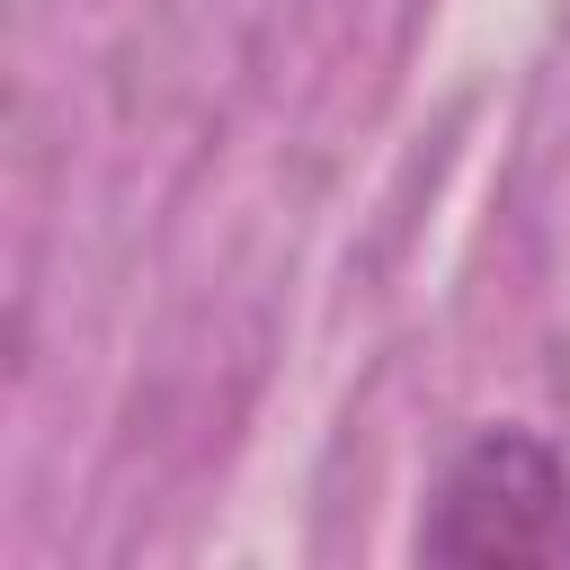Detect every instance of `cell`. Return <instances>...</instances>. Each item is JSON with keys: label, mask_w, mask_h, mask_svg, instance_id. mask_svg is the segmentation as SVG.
I'll return each mask as SVG.
<instances>
[{"label": "cell", "mask_w": 570, "mask_h": 570, "mask_svg": "<svg viewBox=\"0 0 570 570\" xmlns=\"http://www.w3.org/2000/svg\"><path fill=\"white\" fill-rule=\"evenodd\" d=\"M419 552L454 561V570H552V561H570V472H561V454L525 428H481L445 463L428 525H419Z\"/></svg>", "instance_id": "obj_1"}]
</instances>
